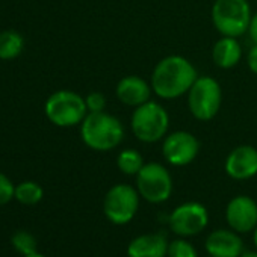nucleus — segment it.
<instances>
[{"label": "nucleus", "instance_id": "f257e3e1", "mask_svg": "<svg viewBox=\"0 0 257 257\" xmlns=\"http://www.w3.org/2000/svg\"><path fill=\"white\" fill-rule=\"evenodd\" d=\"M198 74L191 61L180 55L161 59L152 73V89L164 100H174L188 94Z\"/></svg>", "mask_w": 257, "mask_h": 257}, {"label": "nucleus", "instance_id": "dca6fc26", "mask_svg": "<svg viewBox=\"0 0 257 257\" xmlns=\"http://www.w3.org/2000/svg\"><path fill=\"white\" fill-rule=\"evenodd\" d=\"M212 59L216 67L224 70L236 67L242 59V47L237 38H231V37L219 38L212 49Z\"/></svg>", "mask_w": 257, "mask_h": 257}, {"label": "nucleus", "instance_id": "0eeeda50", "mask_svg": "<svg viewBox=\"0 0 257 257\" xmlns=\"http://www.w3.org/2000/svg\"><path fill=\"white\" fill-rule=\"evenodd\" d=\"M140 192L132 185H113L104 195L103 212L104 216L116 225L131 222L140 209Z\"/></svg>", "mask_w": 257, "mask_h": 257}, {"label": "nucleus", "instance_id": "cd10ccee", "mask_svg": "<svg viewBox=\"0 0 257 257\" xmlns=\"http://www.w3.org/2000/svg\"><path fill=\"white\" fill-rule=\"evenodd\" d=\"M252 242H254V245H255V248H257V227L254 228V234H252Z\"/></svg>", "mask_w": 257, "mask_h": 257}, {"label": "nucleus", "instance_id": "6ab92c4d", "mask_svg": "<svg viewBox=\"0 0 257 257\" xmlns=\"http://www.w3.org/2000/svg\"><path fill=\"white\" fill-rule=\"evenodd\" d=\"M44 197L43 188L37 182H23L16 186V200L25 206H35Z\"/></svg>", "mask_w": 257, "mask_h": 257}, {"label": "nucleus", "instance_id": "f3484780", "mask_svg": "<svg viewBox=\"0 0 257 257\" xmlns=\"http://www.w3.org/2000/svg\"><path fill=\"white\" fill-rule=\"evenodd\" d=\"M25 49L23 37L16 31H5L0 34V59H16Z\"/></svg>", "mask_w": 257, "mask_h": 257}, {"label": "nucleus", "instance_id": "20e7f679", "mask_svg": "<svg viewBox=\"0 0 257 257\" xmlns=\"http://www.w3.org/2000/svg\"><path fill=\"white\" fill-rule=\"evenodd\" d=\"M248 0H215L212 7V23L222 37L239 38L248 32L251 22Z\"/></svg>", "mask_w": 257, "mask_h": 257}, {"label": "nucleus", "instance_id": "423d86ee", "mask_svg": "<svg viewBox=\"0 0 257 257\" xmlns=\"http://www.w3.org/2000/svg\"><path fill=\"white\" fill-rule=\"evenodd\" d=\"M222 103V91L216 79L209 76H198L188 91V107L198 121L213 119Z\"/></svg>", "mask_w": 257, "mask_h": 257}, {"label": "nucleus", "instance_id": "2eb2a0df", "mask_svg": "<svg viewBox=\"0 0 257 257\" xmlns=\"http://www.w3.org/2000/svg\"><path fill=\"white\" fill-rule=\"evenodd\" d=\"M170 242L161 233L141 234L131 240L127 257H167Z\"/></svg>", "mask_w": 257, "mask_h": 257}, {"label": "nucleus", "instance_id": "aec40b11", "mask_svg": "<svg viewBox=\"0 0 257 257\" xmlns=\"http://www.w3.org/2000/svg\"><path fill=\"white\" fill-rule=\"evenodd\" d=\"M11 243L14 246V249L17 252H20L23 257L37 252V239L32 233L26 231V230H19L11 236Z\"/></svg>", "mask_w": 257, "mask_h": 257}, {"label": "nucleus", "instance_id": "c85d7f7f", "mask_svg": "<svg viewBox=\"0 0 257 257\" xmlns=\"http://www.w3.org/2000/svg\"><path fill=\"white\" fill-rule=\"evenodd\" d=\"M209 257H210V255H209Z\"/></svg>", "mask_w": 257, "mask_h": 257}, {"label": "nucleus", "instance_id": "ddd939ff", "mask_svg": "<svg viewBox=\"0 0 257 257\" xmlns=\"http://www.w3.org/2000/svg\"><path fill=\"white\" fill-rule=\"evenodd\" d=\"M152 92H153L152 85L146 79L135 74H128L119 79L115 88L116 98L125 106H132V107H138L147 103L149 100H152L150 98Z\"/></svg>", "mask_w": 257, "mask_h": 257}, {"label": "nucleus", "instance_id": "39448f33", "mask_svg": "<svg viewBox=\"0 0 257 257\" xmlns=\"http://www.w3.org/2000/svg\"><path fill=\"white\" fill-rule=\"evenodd\" d=\"M46 116L58 127H73L82 124L88 115L85 98L74 91H56L53 92L44 106Z\"/></svg>", "mask_w": 257, "mask_h": 257}, {"label": "nucleus", "instance_id": "a878e982", "mask_svg": "<svg viewBox=\"0 0 257 257\" xmlns=\"http://www.w3.org/2000/svg\"><path fill=\"white\" fill-rule=\"evenodd\" d=\"M240 257H257V251L254 252V251H248V252H243Z\"/></svg>", "mask_w": 257, "mask_h": 257}, {"label": "nucleus", "instance_id": "7ed1b4c3", "mask_svg": "<svg viewBox=\"0 0 257 257\" xmlns=\"http://www.w3.org/2000/svg\"><path fill=\"white\" fill-rule=\"evenodd\" d=\"M131 127L134 135L141 143L155 144L168 135L170 115L161 103L149 100L135 107L131 118Z\"/></svg>", "mask_w": 257, "mask_h": 257}, {"label": "nucleus", "instance_id": "f8f14e48", "mask_svg": "<svg viewBox=\"0 0 257 257\" xmlns=\"http://www.w3.org/2000/svg\"><path fill=\"white\" fill-rule=\"evenodd\" d=\"M228 177L234 180H248L257 174V150L252 146H237L233 149L224 164Z\"/></svg>", "mask_w": 257, "mask_h": 257}, {"label": "nucleus", "instance_id": "9d476101", "mask_svg": "<svg viewBox=\"0 0 257 257\" xmlns=\"http://www.w3.org/2000/svg\"><path fill=\"white\" fill-rule=\"evenodd\" d=\"M200 152V141L186 131L168 134L162 143V155L173 167H186L195 161Z\"/></svg>", "mask_w": 257, "mask_h": 257}, {"label": "nucleus", "instance_id": "a211bd4d", "mask_svg": "<svg viewBox=\"0 0 257 257\" xmlns=\"http://www.w3.org/2000/svg\"><path fill=\"white\" fill-rule=\"evenodd\" d=\"M144 165L146 162L143 155L135 149H124L116 158V167L125 176H137Z\"/></svg>", "mask_w": 257, "mask_h": 257}, {"label": "nucleus", "instance_id": "412c9836", "mask_svg": "<svg viewBox=\"0 0 257 257\" xmlns=\"http://www.w3.org/2000/svg\"><path fill=\"white\" fill-rule=\"evenodd\" d=\"M167 257H198L192 243L185 239H174L168 245Z\"/></svg>", "mask_w": 257, "mask_h": 257}, {"label": "nucleus", "instance_id": "4468645a", "mask_svg": "<svg viewBox=\"0 0 257 257\" xmlns=\"http://www.w3.org/2000/svg\"><path fill=\"white\" fill-rule=\"evenodd\" d=\"M210 257H240L243 251V242L237 231L219 228L212 231L204 243Z\"/></svg>", "mask_w": 257, "mask_h": 257}, {"label": "nucleus", "instance_id": "f03ea898", "mask_svg": "<svg viewBox=\"0 0 257 257\" xmlns=\"http://www.w3.org/2000/svg\"><path fill=\"white\" fill-rule=\"evenodd\" d=\"M80 138L95 152H110L124 140L122 122L107 112H88L80 124Z\"/></svg>", "mask_w": 257, "mask_h": 257}, {"label": "nucleus", "instance_id": "6e6552de", "mask_svg": "<svg viewBox=\"0 0 257 257\" xmlns=\"http://www.w3.org/2000/svg\"><path fill=\"white\" fill-rule=\"evenodd\" d=\"M137 189L149 203L161 204L173 194L171 174L164 165L158 162H149L137 174Z\"/></svg>", "mask_w": 257, "mask_h": 257}, {"label": "nucleus", "instance_id": "393cba45", "mask_svg": "<svg viewBox=\"0 0 257 257\" xmlns=\"http://www.w3.org/2000/svg\"><path fill=\"white\" fill-rule=\"evenodd\" d=\"M252 41V44H257V13L252 14L251 17V22H249V28H248V32H246Z\"/></svg>", "mask_w": 257, "mask_h": 257}, {"label": "nucleus", "instance_id": "9b49d317", "mask_svg": "<svg viewBox=\"0 0 257 257\" xmlns=\"http://www.w3.org/2000/svg\"><path fill=\"white\" fill-rule=\"evenodd\" d=\"M225 219L231 230L248 233L257 227V203L248 195L231 198L225 207Z\"/></svg>", "mask_w": 257, "mask_h": 257}, {"label": "nucleus", "instance_id": "4be33fe9", "mask_svg": "<svg viewBox=\"0 0 257 257\" xmlns=\"http://www.w3.org/2000/svg\"><path fill=\"white\" fill-rule=\"evenodd\" d=\"M13 198H16V186L4 173H0V206L8 204Z\"/></svg>", "mask_w": 257, "mask_h": 257}, {"label": "nucleus", "instance_id": "5701e85b", "mask_svg": "<svg viewBox=\"0 0 257 257\" xmlns=\"http://www.w3.org/2000/svg\"><path fill=\"white\" fill-rule=\"evenodd\" d=\"M88 112H103L106 107V97L101 92H91L85 97Z\"/></svg>", "mask_w": 257, "mask_h": 257}, {"label": "nucleus", "instance_id": "b1692460", "mask_svg": "<svg viewBox=\"0 0 257 257\" xmlns=\"http://www.w3.org/2000/svg\"><path fill=\"white\" fill-rule=\"evenodd\" d=\"M246 65L252 74H257V44H252V47L248 50L246 55Z\"/></svg>", "mask_w": 257, "mask_h": 257}, {"label": "nucleus", "instance_id": "1a4fd4ad", "mask_svg": "<svg viewBox=\"0 0 257 257\" xmlns=\"http://www.w3.org/2000/svg\"><path fill=\"white\" fill-rule=\"evenodd\" d=\"M209 222L207 209L198 201H188L177 206L168 219L170 228L180 237L195 236L201 233Z\"/></svg>", "mask_w": 257, "mask_h": 257}, {"label": "nucleus", "instance_id": "bb28decb", "mask_svg": "<svg viewBox=\"0 0 257 257\" xmlns=\"http://www.w3.org/2000/svg\"><path fill=\"white\" fill-rule=\"evenodd\" d=\"M25 257H46V255L37 251V252H34V254H29V255H25Z\"/></svg>", "mask_w": 257, "mask_h": 257}]
</instances>
